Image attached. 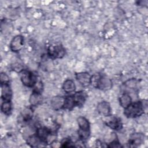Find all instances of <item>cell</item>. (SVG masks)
<instances>
[{"instance_id":"21","label":"cell","mask_w":148,"mask_h":148,"mask_svg":"<svg viewBox=\"0 0 148 148\" xmlns=\"http://www.w3.org/2000/svg\"><path fill=\"white\" fill-rule=\"evenodd\" d=\"M33 115V111L31 108H25L21 113V117L24 121H28L30 120Z\"/></svg>"},{"instance_id":"13","label":"cell","mask_w":148,"mask_h":148,"mask_svg":"<svg viewBox=\"0 0 148 148\" xmlns=\"http://www.w3.org/2000/svg\"><path fill=\"white\" fill-rule=\"evenodd\" d=\"M42 101V94L40 92L33 90L32 94L29 98V103L31 106H36L40 104Z\"/></svg>"},{"instance_id":"6","label":"cell","mask_w":148,"mask_h":148,"mask_svg":"<svg viewBox=\"0 0 148 148\" xmlns=\"http://www.w3.org/2000/svg\"><path fill=\"white\" fill-rule=\"evenodd\" d=\"M77 82L83 87H87L90 84L91 76L87 72H79L75 75Z\"/></svg>"},{"instance_id":"1","label":"cell","mask_w":148,"mask_h":148,"mask_svg":"<svg viewBox=\"0 0 148 148\" xmlns=\"http://www.w3.org/2000/svg\"><path fill=\"white\" fill-rule=\"evenodd\" d=\"M90 84L94 87L103 91H108L112 88L113 83L112 80L99 73H95L91 76Z\"/></svg>"},{"instance_id":"23","label":"cell","mask_w":148,"mask_h":148,"mask_svg":"<svg viewBox=\"0 0 148 148\" xmlns=\"http://www.w3.org/2000/svg\"><path fill=\"white\" fill-rule=\"evenodd\" d=\"M61 143V146L63 147H73V146H75V145H73V143L72 142L71 139H68V138L64 139L62 140Z\"/></svg>"},{"instance_id":"17","label":"cell","mask_w":148,"mask_h":148,"mask_svg":"<svg viewBox=\"0 0 148 148\" xmlns=\"http://www.w3.org/2000/svg\"><path fill=\"white\" fill-rule=\"evenodd\" d=\"M77 122L79 127V130L90 131V123L85 117L82 116L79 117L77 119Z\"/></svg>"},{"instance_id":"10","label":"cell","mask_w":148,"mask_h":148,"mask_svg":"<svg viewBox=\"0 0 148 148\" xmlns=\"http://www.w3.org/2000/svg\"><path fill=\"white\" fill-rule=\"evenodd\" d=\"M106 125L114 130H120L123 127V124L120 118L117 117H112L106 122Z\"/></svg>"},{"instance_id":"15","label":"cell","mask_w":148,"mask_h":148,"mask_svg":"<svg viewBox=\"0 0 148 148\" xmlns=\"http://www.w3.org/2000/svg\"><path fill=\"white\" fill-rule=\"evenodd\" d=\"M27 142L31 147H38L40 145L45 143L36 134L29 136Z\"/></svg>"},{"instance_id":"3","label":"cell","mask_w":148,"mask_h":148,"mask_svg":"<svg viewBox=\"0 0 148 148\" xmlns=\"http://www.w3.org/2000/svg\"><path fill=\"white\" fill-rule=\"evenodd\" d=\"M20 73L21 82L24 86L28 87H32L36 84L37 76L33 72L23 69Z\"/></svg>"},{"instance_id":"16","label":"cell","mask_w":148,"mask_h":148,"mask_svg":"<svg viewBox=\"0 0 148 148\" xmlns=\"http://www.w3.org/2000/svg\"><path fill=\"white\" fill-rule=\"evenodd\" d=\"M62 89L66 93H70L75 91L76 86L74 82L71 79L66 80L63 83Z\"/></svg>"},{"instance_id":"7","label":"cell","mask_w":148,"mask_h":148,"mask_svg":"<svg viewBox=\"0 0 148 148\" xmlns=\"http://www.w3.org/2000/svg\"><path fill=\"white\" fill-rule=\"evenodd\" d=\"M72 97L76 106L78 107H82L83 106L87 99V95L86 92L83 91H79L76 92L73 95H72Z\"/></svg>"},{"instance_id":"18","label":"cell","mask_w":148,"mask_h":148,"mask_svg":"<svg viewBox=\"0 0 148 148\" xmlns=\"http://www.w3.org/2000/svg\"><path fill=\"white\" fill-rule=\"evenodd\" d=\"M119 102L121 106L125 109L132 103V98L128 93L124 92L120 97L119 99Z\"/></svg>"},{"instance_id":"2","label":"cell","mask_w":148,"mask_h":148,"mask_svg":"<svg viewBox=\"0 0 148 148\" xmlns=\"http://www.w3.org/2000/svg\"><path fill=\"white\" fill-rule=\"evenodd\" d=\"M144 113L142 102L138 101L132 102L124 109V114L128 118H136Z\"/></svg>"},{"instance_id":"25","label":"cell","mask_w":148,"mask_h":148,"mask_svg":"<svg viewBox=\"0 0 148 148\" xmlns=\"http://www.w3.org/2000/svg\"><path fill=\"white\" fill-rule=\"evenodd\" d=\"M108 146L110 147H121L120 143H119V142L117 139L113 140L112 142H110L109 143V145H108Z\"/></svg>"},{"instance_id":"24","label":"cell","mask_w":148,"mask_h":148,"mask_svg":"<svg viewBox=\"0 0 148 148\" xmlns=\"http://www.w3.org/2000/svg\"><path fill=\"white\" fill-rule=\"evenodd\" d=\"M1 84L9 83V79L8 76L4 72H1Z\"/></svg>"},{"instance_id":"14","label":"cell","mask_w":148,"mask_h":148,"mask_svg":"<svg viewBox=\"0 0 148 148\" xmlns=\"http://www.w3.org/2000/svg\"><path fill=\"white\" fill-rule=\"evenodd\" d=\"M64 97L57 96L53 97L51 100V106L54 110H59L63 108Z\"/></svg>"},{"instance_id":"19","label":"cell","mask_w":148,"mask_h":148,"mask_svg":"<svg viewBox=\"0 0 148 148\" xmlns=\"http://www.w3.org/2000/svg\"><path fill=\"white\" fill-rule=\"evenodd\" d=\"M75 106H76V104L75 103L72 95H69L64 97V103L63 105L64 109L72 110Z\"/></svg>"},{"instance_id":"4","label":"cell","mask_w":148,"mask_h":148,"mask_svg":"<svg viewBox=\"0 0 148 148\" xmlns=\"http://www.w3.org/2000/svg\"><path fill=\"white\" fill-rule=\"evenodd\" d=\"M65 54V50L61 45H52L47 49V54L53 58H61Z\"/></svg>"},{"instance_id":"12","label":"cell","mask_w":148,"mask_h":148,"mask_svg":"<svg viewBox=\"0 0 148 148\" xmlns=\"http://www.w3.org/2000/svg\"><path fill=\"white\" fill-rule=\"evenodd\" d=\"M143 142V135L141 134H133L128 140L130 146H138Z\"/></svg>"},{"instance_id":"9","label":"cell","mask_w":148,"mask_h":148,"mask_svg":"<svg viewBox=\"0 0 148 148\" xmlns=\"http://www.w3.org/2000/svg\"><path fill=\"white\" fill-rule=\"evenodd\" d=\"M97 109L98 112L105 116H110L111 108L110 104L106 101H102L99 103L97 105Z\"/></svg>"},{"instance_id":"11","label":"cell","mask_w":148,"mask_h":148,"mask_svg":"<svg viewBox=\"0 0 148 148\" xmlns=\"http://www.w3.org/2000/svg\"><path fill=\"white\" fill-rule=\"evenodd\" d=\"M1 85V98L3 101H11L12 92L9 83L2 84Z\"/></svg>"},{"instance_id":"5","label":"cell","mask_w":148,"mask_h":148,"mask_svg":"<svg viewBox=\"0 0 148 148\" xmlns=\"http://www.w3.org/2000/svg\"><path fill=\"white\" fill-rule=\"evenodd\" d=\"M24 45V38L22 35H17L13 38L10 43V49L13 52L19 51Z\"/></svg>"},{"instance_id":"8","label":"cell","mask_w":148,"mask_h":148,"mask_svg":"<svg viewBox=\"0 0 148 148\" xmlns=\"http://www.w3.org/2000/svg\"><path fill=\"white\" fill-rule=\"evenodd\" d=\"M36 135L45 143H47L49 137L51 135V131L46 127H39L36 130Z\"/></svg>"},{"instance_id":"20","label":"cell","mask_w":148,"mask_h":148,"mask_svg":"<svg viewBox=\"0 0 148 148\" xmlns=\"http://www.w3.org/2000/svg\"><path fill=\"white\" fill-rule=\"evenodd\" d=\"M1 109L2 112L5 114H10L12 111L11 101H3L1 105Z\"/></svg>"},{"instance_id":"22","label":"cell","mask_w":148,"mask_h":148,"mask_svg":"<svg viewBox=\"0 0 148 148\" xmlns=\"http://www.w3.org/2000/svg\"><path fill=\"white\" fill-rule=\"evenodd\" d=\"M138 82L137 80L135 79H129L127 80L124 83L125 86L129 88H132V89H136L138 87Z\"/></svg>"}]
</instances>
